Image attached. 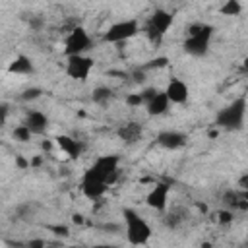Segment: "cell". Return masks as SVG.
<instances>
[{"label": "cell", "mask_w": 248, "mask_h": 248, "mask_svg": "<svg viewBox=\"0 0 248 248\" xmlns=\"http://www.w3.org/2000/svg\"><path fill=\"white\" fill-rule=\"evenodd\" d=\"M118 167H120V157L114 153H107V155H99L91 167L83 172L85 178H93L99 182H105L107 186L114 184V180L118 178Z\"/></svg>", "instance_id": "cell-4"}, {"label": "cell", "mask_w": 248, "mask_h": 248, "mask_svg": "<svg viewBox=\"0 0 248 248\" xmlns=\"http://www.w3.org/2000/svg\"><path fill=\"white\" fill-rule=\"evenodd\" d=\"M221 202H223L225 209H231V211L248 209V202H246L242 190H225L223 196H221Z\"/></svg>", "instance_id": "cell-17"}, {"label": "cell", "mask_w": 248, "mask_h": 248, "mask_svg": "<svg viewBox=\"0 0 248 248\" xmlns=\"http://www.w3.org/2000/svg\"><path fill=\"white\" fill-rule=\"evenodd\" d=\"M167 62H169V60H167L165 56H159V58H153V60H149V62H147V64H145V66H143L141 70H153V68H165V66H167Z\"/></svg>", "instance_id": "cell-25"}, {"label": "cell", "mask_w": 248, "mask_h": 248, "mask_svg": "<svg viewBox=\"0 0 248 248\" xmlns=\"http://www.w3.org/2000/svg\"><path fill=\"white\" fill-rule=\"evenodd\" d=\"M236 186H238V190H244V192H248V170H246L244 174H240V176H238V180H236Z\"/></svg>", "instance_id": "cell-28"}, {"label": "cell", "mask_w": 248, "mask_h": 248, "mask_svg": "<svg viewBox=\"0 0 248 248\" xmlns=\"http://www.w3.org/2000/svg\"><path fill=\"white\" fill-rule=\"evenodd\" d=\"M91 248H118V246H110V244H97V246H91Z\"/></svg>", "instance_id": "cell-33"}, {"label": "cell", "mask_w": 248, "mask_h": 248, "mask_svg": "<svg viewBox=\"0 0 248 248\" xmlns=\"http://www.w3.org/2000/svg\"><path fill=\"white\" fill-rule=\"evenodd\" d=\"M93 68H95V60L89 54L66 58V76L76 81H85Z\"/></svg>", "instance_id": "cell-9"}, {"label": "cell", "mask_w": 248, "mask_h": 248, "mask_svg": "<svg viewBox=\"0 0 248 248\" xmlns=\"http://www.w3.org/2000/svg\"><path fill=\"white\" fill-rule=\"evenodd\" d=\"M41 165V157H35L33 161H31V167H39Z\"/></svg>", "instance_id": "cell-32"}, {"label": "cell", "mask_w": 248, "mask_h": 248, "mask_svg": "<svg viewBox=\"0 0 248 248\" xmlns=\"http://www.w3.org/2000/svg\"><path fill=\"white\" fill-rule=\"evenodd\" d=\"M23 124L31 130L33 136H43L48 130V116L43 110H27Z\"/></svg>", "instance_id": "cell-13"}, {"label": "cell", "mask_w": 248, "mask_h": 248, "mask_svg": "<svg viewBox=\"0 0 248 248\" xmlns=\"http://www.w3.org/2000/svg\"><path fill=\"white\" fill-rule=\"evenodd\" d=\"M52 231H56V234H62V236H68L70 234V231H68V227H64V225H58V227H50Z\"/></svg>", "instance_id": "cell-30"}, {"label": "cell", "mask_w": 248, "mask_h": 248, "mask_svg": "<svg viewBox=\"0 0 248 248\" xmlns=\"http://www.w3.org/2000/svg\"><path fill=\"white\" fill-rule=\"evenodd\" d=\"M242 72H248V58H246L244 64H242Z\"/></svg>", "instance_id": "cell-34"}, {"label": "cell", "mask_w": 248, "mask_h": 248, "mask_svg": "<svg viewBox=\"0 0 248 248\" xmlns=\"http://www.w3.org/2000/svg\"><path fill=\"white\" fill-rule=\"evenodd\" d=\"M16 165L19 169H27V167H31V161H25L21 155H16Z\"/></svg>", "instance_id": "cell-29"}, {"label": "cell", "mask_w": 248, "mask_h": 248, "mask_svg": "<svg viewBox=\"0 0 248 248\" xmlns=\"http://www.w3.org/2000/svg\"><path fill=\"white\" fill-rule=\"evenodd\" d=\"M74 223L81 225V223H83V215H79V213H74Z\"/></svg>", "instance_id": "cell-31"}, {"label": "cell", "mask_w": 248, "mask_h": 248, "mask_svg": "<svg viewBox=\"0 0 248 248\" xmlns=\"http://www.w3.org/2000/svg\"><path fill=\"white\" fill-rule=\"evenodd\" d=\"M232 221H234V211H231V209L217 211V223L219 225H231Z\"/></svg>", "instance_id": "cell-24"}, {"label": "cell", "mask_w": 248, "mask_h": 248, "mask_svg": "<svg viewBox=\"0 0 248 248\" xmlns=\"http://www.w3.org/2000/svg\"><path fill=\"white\" fill-rule=\"evenodd\" d=\"M246 110H248L246 97H236L215 114L213 124H215V128L225 130V132H238L244 128Z\"/></svg>", "instance_id": "cell-2"}, {"label": "cell", "mask_w": 248, "mask_h": 248, "mask_svg": "<svg viewBox=\"0 0 248 248\" xmlns=\"http://www.w3.org/2000/svg\"><path fill=\"white\" fill-rule=\"evenodd\" d=\"M143 101H145V110L149 116H163L170 108V101L165 91H159L155 87H147L141 91Z\"/></svg>", "instance_id": "cell-8"}, {"label": "cell", "mask_w": 248, "mask_h": 248, "mask_svg": "<svg viewBox=\"0 0 248 248\" xmlns=\"http://www.w3.org/2000/svg\"><path fill=\"white\" fill-rule=\"evenodd\" d=\"M219 12H221L223 16H238V14L242 12V4H240L238 0H227L225 4H221Z\"/></svg>", "instance_id": "cell-21"}, {"label": "cell", "mask_w": 248, "mask_h": 248, "mask_svg": "<svg viewBox=\"0 0 248 248\" xmlns=\"http://www.w3.org/2000/svg\"><path fill=\"white\" fill-rule=\"evenodd\" d=\"M54 140H56V145H58L70 159H78V157L81 155V151H83V145H81V141H79L78 138H72V136H68V134H60V136H56Z\"/></svg>", "instance_id": "cell-15"}, {"label": "cell", "mask_w": 248, "mask_h": 248, "mask_svg": "<svg viewBox=\"0 0 248 248\" xmlns=\"http://www.w3.org/2000/svg\"><path fill=\"white\" fill-rule=\"evenodd\" d=\"M93 48V39L85 27L74 25L64 39V56H83Z\"/></svg>", "instance_id": "cell-6"}, {"label": "cell", "mask_w": 248, "mask_h": 248, "mask_svg": "<svg viewBox=\"0 0 248 248\" xmlns=\"http://www.w3.org/2000/svg\"><path fill=\"white\" fill-rule=\"evenodd\" d=\"M172 23H174V16L163 8H157L147 16L145 23L141 25V31L151 45H159Z\"/></svg>", "instance_id": "cell-5"}, {"label": "cell", "mask_w": 248, "mask_h": 248, "mask_svg": "<svg viewBox=\"0 0 248 248\" xmlns=\"http://www.w3.org/2000/svg\"><path fill=\"white\" fill-rule=\"evenodd\" d=\"M68 248H85V246H68Z\"/></svg>", "instance_id": "cell-35"}, {"label": "cell", "mask_w": 248, "mask_h": 248, "mask_svg": "<svg viewBox=\"0 0 248 248\" xmlns=\"http://www.w3.org/2000/svg\"><path fill=\"white\" fill-rule=\"evenodd\" d=\"M244 248H248V240H246V244H244Z\"/></svg>", "instance_id": "cell-36"}, {"label": "cell", "mask_w": 248, "mask_h": 248, "mask_svg": "<svg viewBox=\"0 0 248 248\" xmlns=\"http://www.w3.org/2000/svg\"><path fill=\"white\" fill-rule=\"evenodd\" d=\"M23 246H25V248H45L46 242H45L43 238H31V240H27Z\"/></svg>", "instance_id": "cell-26"}, {"label": "cell", "mask_w": 248, "mask_h": 248, "mask_svg": "<svg viewBox=\"0 0 248 248\" xmlns=\"http://www.w3.org/2000/svg\"><path fill=\"white\" fill-rule=\"evenodd\" d=\"M12 138H14L16 141H19V143H27V141H31L33 134H31V130H29L25 124H19V126H16V128L12 130Z\"/></svg>", "instance_id": "cell-20"}, {"label": "cell", "mask_w": 248, "mask_h": 248, "mask_svg": "<svg viewBox=\"0 0 248 248\" xmlns=\"http://www.w3.org/2000/svg\"><path fill=\"white\" fill-rule=\"evenodd\" d=\"M124 103H126L128 107H132V108L145 107V101H143L141 91H140V93H128V95H126V99H124Z\"/></svg>", "instance_id": "cell-22"}, {"label": "cell", "mask_w": 248, "mask_h": 248, "mask_svg": "<svg viewBox=\"0 0 248 248\" xmlns=\"http://www.w3.org/2000/svg\"><path fill=\"white\" fill-rule=\"evenodd\" d=\"M43 23H45V21H43L41 16H33V17L29 19V27H31L33 31H39V29L43 27Z\"/></svg>", "instance_id": "cell-27"}, {"label": "cell", "mask_w": 248, "mask_h": 248, "mask_svg": "<svg viewBox=\"0 0 248 248\" xmlns=\"http://www.w3.org/2000/svg\"><path fill=\"white\" fill-rule=\"evenodd\" d=\"M186 140L188 136L178 132V130H163L157 134V145H161L163 149H169V151H176V149H182L186 145Z\"/></svg>", "instance_id": "cell-11"}, {"label": "cell", "mask_w": 248, "mask_h": 248, "mask_svg": "<svg viewBox=\"0 0 248 248\" xmlns=\"http://www.w3.org/2000/svg\"><path fill=\"white\" fill-rule=\"evenodd\" d=\"M141 31V25L136 17H126L120 21H114L112 25H108V29L103 33V41L105 43H126L132 37H136Z\"/></svg>", "instance_id": "cell-7"}, {"label": "cell", "mask_w": 248, "mask_h": 248, "mask_svg": "<svg viewBox=\"0 0 248 248\" xmlns=\"http://www.w3.org/2000/svg\"><path fill=\"white\" fill-rule=\"evenodd\" d=\"M116 136L126 143V145H134L143 138V124L140 122H126L116 130Z\"/></svg>", "instance_id": "cell-14"}, {"label": "cell", "mask_w": 248, "mask_h": 248, "mask_svg": "<svg viewBox=\"0 0 248 248\" xmlns=\"http://www.w3.org/2000/svg\"><path fill=\"white\" fill-rule=\"evenodd\" d=\"M43 95V89L41 87H27L21 95H19V99L21 101H35V99H39Z\"/></svg>", "instance_id": "cell-23"}, {"label": "cell", "mask_w": 248, "mask_h": 248, "mask_svg": "<svg viewBox=\"0 0 248 248\" xmlns=\"http://www.w3.org/2000/svg\"><path fill=\"white\" fill-rule=\"evenodd\" d=\"M8 72L10 74H17V76H33L35 74V64L27 54H17L8 64Z\"/></svg>", "instance_id": "cell-18"}, {"label": "cell", "mask_w": 248, "mask_h": 248, "mask_svg": "<svg viewBox=\"0 0 248 248\" xmlns=\"http://www.w3.org/2000/svg\"><path fill=\"white\" fill-rule=\"evenodd\" d=\"M112 97H114V91H112L110 87H107V85H99V87H95L93 93H91V99H93V103H97V105H107V103L112 101Z\"/></svg>", "instance_id": "cell-19"}, {"label": "cell", "mask_w": 248, "mask_h": 248, "mask_svg": "<svg viewBox=\"0 0 248 248\" xmlns=\"http://www.w3.org/2000/svg\"><path fill=\"white\" fill-rule=\"evenodd\" d=\"M122 217H124V231H126V240L132 246H143L151 240L153 231L151 225L132 207H124L122 209Z\"/></svg>", "instance_id": "cell-3"}, {"label": "cell", "mask_w": 248, "mask_h": 248, "mask_svg": "<svg viewBox=\"0 0 248 248\" xmlns=\"http://www.w3.org/2000/svg\"><path fill=\"white\" fill-rule=\"evenodd\" d=\"M215 27L205 21H194L186 27V39L182 43V48L186 54L194 58H203L209 52V45L213 39Z\"/></svg>", "instance_id": "cell-1"}, {"label": "cell", "mask_w": 248, "mask_h": 248, "mask_svg": "<svg viewBox=\"0 0 248 248\" xmlns=\"http://www.w3.org/2000/svg\"><path fill=\"white\" fill-rule=\"evenodd\" d=\"M165 93H167L170 105H182V103H186L188 97H190V87H188L186 81H182V79H178V78H172V79L167 83Z\"/></svg>", "instance_id": "cell-12"}, {"label": "cell", "mask_w": 248, "mask_h": 248, "mask_svg": "<svg viewBox=\"0 0 248 248\" xmlns=\"http://www.w3.org/2000/svg\"><path fill=\"white\" fill-rule=\"evenodd\" d=\"M169 196H170V184L157 182L145 196V203H147V207H151L159 213H165L169 209Z\"/></svg>", "instance_id": "cell-10"}, {"label": "cell", "mask_w": 248, "mask_h": 248, "mask_svg": "<svg viewBox=\"0 0 248 248\" xmlns=\"http://www.w3.org/2000/svg\"><path fill=\"white\" fill-rule=\"evenodd\" d=\"M188 221V209H184V207H170V209H167L165 213H163V223H165V227L167 229H170V231H176V229H180L184 223Z\"/></svg>", "instance_id": "cell-16"}]
</instances>
